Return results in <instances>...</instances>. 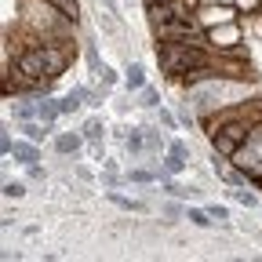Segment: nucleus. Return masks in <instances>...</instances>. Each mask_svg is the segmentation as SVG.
<instances>
[{
	"label": "nucleus",
	"mask_w": 262,
	"mask_h": 262,
	"mask_svg": "<svg viewBox=\"0 0 262 262\" xmlns=\"http://www.w3.org/2000/svg\"><path fill=\"white\" fill-rule=\"evenodd\" d=\"M11 157H15L18 164H37V160H40V149H37V142L29 139V142H15V153H11Z\"/></svg>",
	"instance_id": "obj_9"
},
{
	"label": "nucleus",
	"mask_w": 262,
	"mask_h": 262,
	"mask_svg": "<svg viewBox=\"0 0 262 262\" xmlns=\"http://www.w3.org/2000/svg\"><path fill=\"white\" fill-rule=\"evenodd\" d=\"M157 120H160L164 127H168V131H175V127H179V120H175V117H171L168 110H157Z\"/></svg>",
	"instance_id": "obj_22"
},
{
	"label": "nucleus",
	"mask_w": 262,
	"mask_h": 262,
	"mask_svg": "<svg viewBox=\"0 0 262 262\" xmlns=\"http://www.w3.org/2000/svg\"><path fill=\"white\" fill-rule=\"evenodd\" d=\"M58 117H62V106H58V98L37 95V120H44V124H55Z\"/></svg>",
	"instance_id": "obj_5"
},
{
	"label": "nucleus",
	"mask_w": 262,
	"mask_h": 262,
	"mask_svg": "<svg viewBox=\"0 0 262 262\" xmlns=\"http://www.w3.org/2000/svg\"><path fill=\"white\" fill-rule=\"evenodd\" d=\"M186 219H189L193 226H201V229L215 226V219H211V211H208V208H186Z\"/></svg>",
	"instance_id": "obj_12"
},
{
	"label": "nucleus",
	"mask_w": 262,
	"mask_h": 262,
	"mask_svg": "<svg viewBox=\"0 0 262 262\" xmlns=\"http://www.w3.org/2000/svg\"><path fill=\"white\" fill-rule=\"evenodd\" d=\"M142 131H146V153H160V149H164L160 127H142Z\"/></svg>",
	"instance_id": "obj_14"
},
{
	"label": "nucleus",
	"mask_w": 262,
	"mask_h": 262,
	"mask_svg": "<svg viewBox=\"0 0 262 262\" xmlns=\"http://www.w3.org/2000/svg\"><path fill=\"white\" fill-rule=\"evenodd\" d=\"M102 135H106V124L98 120V117H91V120L84 124V139H88V142H98Z\"/></svg>",
	"instance_id": "obj_13"
},
{
	"label": "nucleus",
	"mask_w": 262,
	"mask_h": 262,
	"mask_svg": "<svg viewBox=\"0 0 262 262\" xmlns=\"http://www.w3.org/2000/svg\"><path fill=\"white\" fill-rule=\"evenodd\" d=\"M4 196H8V201H22V196H26V182L8 179V182H4Z\"/></svg>",
	"instance_id": "obj_16"
},
{
	"label": "nucleus",
	"mask_w": 262,
	"mask_h": 262,
	"mask_svg": "<svg viewBox=\"0 0 262 262\" xmlns=\"http://www.w3.org/2000/svg\"><path fill=\"white\" fill-rule=\"evenodd\" d=\"M233 201H237V204H244V208H258V196H255L251 189H244V186H241V189H233Z\"/></svg>",
	"instance_id": "obj_17"
},
{
	"label": "nucleus",
	"mask_w": 262,
	"mask_h": 262,
	"mask_svg": "<svg viewBox=\"0 0 262 262\" xmlns=\"http://www.w3.org/2000/svg\"><path fill=\"white\" fill-rule=\"evenodd\" d=\"M208 40H211V51L219 55H237L241 48V22H222L215 29H208Z\"/></svg>",
	"instance_id": "obj_2"
},
{
	"label": "nucleus",
	"mask_w": 262,
	"mask_h": 262,
	"mask_svg": "<svg viewBox=\"0 0 262 262\" xmlns=\"http://www.w3.org/2000/svg\"><path fill=\"white\" fill-rule=\"evenodd\" d=\"M139 106H146V110H157V106H160V91L146 84V88H142V102H139Z\"/></svg>",
	"instance_id": "obj_18"
},
{
	"label": "nucleus",
	"mask_w": 262,
	"mask_h": 262,
	"mask_svg": "<svg viewBox=\"0 0 262 262\" xmlns=\"http://www.w3.org/2000/svg\"><path fill=\"white\" fill-rule=\"evenodd\" d=\"M164 193H168V196H179V201H182V196H189L193 189H182V186L171 182V175H168V179H164Z\"/></svg>",
	"instance_id": "obj_19"
},
{
	"label": "nucleus",
	"mask_w": 262,
	"mask_h": 262,
	"mask_svg": "<svg viewBox=\"0 0 262 262\" xmlns=\"http://www.w3.org/2000/svg\"><path fill=\"white\" fill-rule=\"evenodd\" d=\"M26 175L33 182H44V168H40V164H26Z\"/></svg>",
	"instance_id": "obj_23"
},
{
	"label": "nucleus",
	"mask_w": 262,
	"mask_h": 262,
	"mask_svg": "<svg viewBox=\"0 0 262 262\" xmlns=\"http://www.w3.org/2000/svg\"><path fill=\"white\" fill-rule=\"evenodd\" d=\"M84 146V131L77 135V131H55V149L62 153V157H70V153H77Z\"/></svg>",
	"instance_id": "obj_4"
},
{
	"label": "nucleus",
	"mask_w": 262,
	"mask_h": 262,
	"mask_svg": "<svg viewBox=\"0 0 262 262\" xmlns=\"http://www.w3.org/2000/svg\"><path fill=\"white\" fill-rule=\"evenodd\" d=\"M215 55L211 48H201V44H186V40H157V62L160 70L168 73L171 80H182L186 73L201 70V66H208Z\"/></svg>",
	"instance_id": "obj_1"
},
{
	"label": "nucleus",
	"mask_w": 262,
	"mask_h": 262,
	"mask_svg": "<svg viewBox=\"0 0 262 262\" xmlns=\"http://www.w3.org/2000/svg\"><path fill=\"white\" fill-rule=\"evenodd\" d=\"M80 102H84V88H73L70 95H62V98H58L62 113H77V110H80Z\"/></svg>",
	"instance_id": "obj_11"
},
{
	"label": "nucleus",
	"mask_w": 262,
	"mask_h": 262,
	"mask_svg": "<svg viewBox=\"0 0 262 262\" xmlns=\"http://www.w3.org/2000/svg\"><path fill=\"white\" fill-rule=\"evenodd\" d=\"M124 146L131 157H146V131L142 127H131L127 135H124Z\"/></svg>",
	"instance_id": "obj_7"
},
{
	"label": "nucleus",
	"mask_w": 262,
	"mask_h": 262,
	"mask_svg": "<svg viewBox=\"0 0 262 262\" xmlns=\"http://www.w3.org/2000/svg\"><path fill=\"white\" fill-rule=\"evenodd\" d=\"M95 77H98V80H102V88H113V84H117V73L110 70V66H102V70H98Z\"/></svg>",
	"instance_id": "obj_21"
},
{
	"label": "nucleus",
	"mask_w": 262,
	"mask_h": 262,
	"mask_svg": "<svg viewBox=\"0 0 262 262\" xmlns=\"http://www.w3.org/2000/svg\"><path fill=\"white\" fill-rule=\"evenodd\" d=\"M233 4H237V11H248V15L262 11V0H233Z\"/></svg>",
	"instance_id": "obj_20"
},
{
	"label": "nucleus",
	"mask_w": 262,
	"mask_h": 262,
	"mask_svg": "<svg viewBox=\"0 0 262 262\" xmlns=\"http://www.w3.org/2000/svg\"><path fill=\"white\" fill-rule=\"evenodd\" d=\"M106 201H110V204H117L120 211H139V215L146 211V204H142V201H135V196H124V193H113V189L106 193Z\"/></svg>",
	"instance_id": "obj_10"
},
{
	"label": "nucleus",
	"mask_w": 262,
	"mask_h": 262,
	"mask_svg": "<svg viewBox=\"0 0 262 262\" xmlns=\"http://www.w3.org/2000/svg\"><path fill=\"white\" fill-rule=\"evenodd\" d=\"M95 4H98V8H106L110 15H117V4H113V0H95Z\"/></svg>",
	"instance_id": "obj_27"
},
{
	"label": "nucleus",
	"mask_w": 262,
	"mask_h": 262,
	"mask_svg": "<svg viewBox=\"0 0 262 262\" xmlns=\"http://www.w3.org/2000/svg\"><path fill=\"white\" fill-rule=\"evenodd\" d=\"M186 160H189V157H182V153H171V149H168V157L160 160L164 179H168V175H171V179H175V175H182V171H186Z\"/></svg>",
	"instance_id": "obj_8"
},
{
	"label": "nucleus",
	"mask_w": 262,
	"mask_h": 262,
	"mask_svg": "<svg viewBox=\"0 0 262 262\" xmlns=\"http://www.w3.org/2000/svg\"><path fill=\"white\" fill-rule=\"evenodd\" d=\"M157 179H164V171H146V168H131L127 171V182H157Z\"/></svg>",
	"instance_id": "obj_15"
},
{
	"label": "nucleus",
	"mask_w": 262,
	"mask_h": 262,
	"mask_svg": "<svg viewBox=\"0 0 262 262\" xmlns=\"http://www.w3.org/2000/svg\"><path fill=\"white\" fill-rule=\"evenodd\" d=\"M237 4H201L196 8V18H201V26L204 29H215V26H222V22H237Z\"/></svg>",
	"instance_id": "obj_3"
},
{
	"label": "nucleus",
	"mask_w": 262,
	"mask_h": 262,
	"mask_svg": "<svg viewBox=\"0 0 262 262\" xmlns=\"http://www.w3.org/2000/svg\"><path fill=\"white\" fill-rule=\"evenodd\" d=\"M255 186H258V189H262V175H258V179H255Z\"/></svg>",
	"instance_id": "obj_29"
},
{
	"label": "nucleus",
	"mask_w": 262,
	"mask_h": 262,
	"mask_svg": "<svg viewBox=\"0 0 262 262\" xmlns=\"http://www.w3.org/2000/svg\"><path fill=\"white\" fill-rule=\"evenodd\" d=\"M124 88H127V91H142V88H146V66H142V62H131V66H127Z\"/></svg>",
	"instance_id": "obj_6"
},
{
	"label": "nucleus",
	"mask_w": 262,
	"mask_h": 262,
	"mask_svg": "<svg viewBox=\"0 0 262 262\" xmlns=\"http://www.w3.org/2000/svg\"><path fill=\"white\" fill-rule=\"evenodd\" d=\"M208 211H211V219H215V222H226V219H229V208H222V204H211Z\"/></svg>",
	"instance_id": "obj_24"
},
{
	"label": "nucleus",
	"mask_w": 262,
	"mask_h": 262,
	"mask_svg": "<svg viewBox=\"0 0 262 262\" xmlns=\"http://www.w3.org/2000/svg\"><path fill=\"white\" fill-rule=\"evenodd\" d=\"M168 149H171V153H182V157H189V146H186V142H179V139H175V142H168Z\"/></svg>",
	"instance_id": "obj_26"
},
{
	"label": "nucleus",
	"mask_w": 262,
	"mask_h": 262,
	"mask_svg": "<svg viewBox=\"0 0 262 262\" xmlns=\"http://www.w3.org/2000/svg\"><path fill=\"white\" fill-rule=\"evenodd\" d=\"M204 4H233V0H204Z\"/></svg>",
	"instance_id": "obj_28"
},
{
	"label": "nucleus",
	"mask_w": 262,
	"mask_h": 262,
	"mask_svg": "<svg viewBox=\"0 0 262 262\" xmlns=\"http://www.w3.org/2000/svg\"><path fill=\"white\" fill-rule=\"evenodd\" d=\"M179 215H182L179 204H164V219H168V222H179Z\"/></svg>",
	"instance_id": "obj_25"
}]
</instances>
